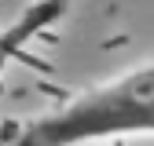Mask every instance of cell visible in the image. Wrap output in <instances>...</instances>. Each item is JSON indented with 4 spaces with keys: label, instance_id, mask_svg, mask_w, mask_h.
<instances>
[{
    "label": "cell",
    "instance_id": "7a4b0ae2",
    "mask_svg": "<svg viewBox=\"0 0 154 146\" xmlns=\"http://www.w3.org/2000/svg\"><path fill=\"white\" fill-rule=\"evenodd\" d=\"M63 15H66V4H33V7H26L4 33H0V73L8 69V62L15 55H22V48L37 33L48 29L55 18H63Z\"/></svg>",
    "mask_w": 154,
    "mask_h": 146
},
{
    "label": "cell",
    "instance_id": "6da1fadb",
    "mask_svg": "<svg viewBox=\"0 0 154 146\" xmlns=\"http://www.w3.org/2000/svg\"><path fill=\"white\" fill-rule=\"evenodd\" d=\"M154 132V62L128 69L106 84L81 91L51 113L29 117L11 128L0 146H81L114 135Z\"/></svg>",
    "mask_w": 154,
    "mask_h": 146
}]
</instances>
